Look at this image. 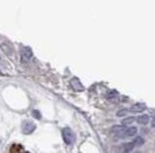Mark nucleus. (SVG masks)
<instances>
[{
	"label": "nucleus",
	"mask_w": 155,
	"mask_h": 153,
	"mask_svg": "<svg viewBox=\"0 0 155 153\" xmlns=\"http://www.w3.org/2000/svg\"><path fill=\"white\" fill-rule=\"evenodd\" d=\"M152 127H155V117L152 120Z\"/></svg>",
	"instance_id": "ddd939ff"
},
{
	"label": "nucleus",
	"mask_w": 155,
	"mask_h": 153,
	"mask_svg": "<svg viewBox=\"0 0 155 153\" xmlns=\"http://www.w3.org/2000/svg\"><path fill=\"white\" fill-rule=\"evenodd\" d=\"M117 96H118V92H117L116 90H111V91H109V92L107 93V98H108V99H111V98L117 97Z\"/></svg>",
	"instance_id": "9d476101"
},
{
	"label": "nucleus",
	"mask_w": 155,
	"mask_h": 153,
	"mask_svg": "<svg viewBox=\"0 0 155 153\" xmlns=\"http://www.w3.org/2000/svg\"><path fill=\"white\" fill-rule=\"evenodd\" d=\"M137 121L139 122L140 124H147V123L149 122V116L148 115H146V114L140 115V116L137 119Z\"/></svg>",
	"instance_id": "6e6552de"
},
{
	"label": "nucleus",
	"mask_w": 155,
	"mask_h": 153,
	"mask_svg": "<svg viewBox=\"0 0 155 153\" xmlns=\"http://www.w3.org/2000/svg\"><path fill=\"white\" fill-rule=\"evenodd\" d=\"M71 84H72V86L75 90H78V91H82V90H84V85L80 83V81H79L78 78H73L71 81Z\"/></svg>",
	"instance_id": "0eeeda50"
},
{
	"label": "nucleus",
	"mask_w": 155,
	"mask_h": 153,
	"mask_svg": "<svg viewBox=\"0 0 155 153\" xmlns=\"http://www.w3.org/2000/svg\"><path fill=\"white\" fill-rule=\"evenodd\" d=\"M145 109H146V105H145V104H142V102H137V104L131 106L130 112H131V113H141L142 111H145Z\"/></svg>",
	"instance_id": "423d86ee"
},
{
	"label": "nucleus",
	"mask_w": 155,
	"mask_h": 153,
	"mask_svg": "<svg viewBox=\"0 0 155 153\" xmlns=\"http://www.w3.org/2000/svg\"><path fill=\"white\" fill-rule=\"evenodd\" d=\"M136 119L134 117H125V119H123L122 120V126H129V124H131V123H133V121H134Z\"/></svg>",
	"instance_id": "1a4fd4ad"
},
{
	"label": "nucleus",
	"mask_w": 155,
	"mask_h": 153,
	"mask_svg": "<svg viewBox=\"0 0 155 153\" xmlns=\"http://www.w3.org/2000/svg\"><path fill=\"white\" fill-rule=\"evenodd\" d=\"M32 114H34V116H35V117H37V119H41V114H39L37 111H34V112H32Z\"/></svg>",
	"instance_id": "f8f14e48"
},
{
	"label": "nucleus",
	"mask_w": 155,
	"mask_h": 153,
	"mask_svg": "<svg viewBox=\"0 0 155 153\" xmlns=\"http://www.w3.org/2000/svg\"><path fill=\"white\" fill-rule=\"evenodd\" d=\"M137 146L136 142H130V143H126L120 146V153H130L131 151H133V148Z\"/></svg>",
	"instance_id": "7ed1b4c3"
},
{
	"label": "nucleus",
	"mask_w": 155,
	"mask_h": 153,
	"mask_svg": "<svg viewBox=\"0 0 155 153\" xmlns=\"http://www.w3.org/2000/svg\"><path fill=\"white\" fill-rule=\"evenodd\" d=\"M138 133V128L136 127H127L125 128L122 133H119L118 135H115L116 139H123V138H127V137H133L136 136Z\"/></svg>",
	"instance_id": "f257e3e1"
},
{
	"label": "nucleus",
	"mask_w": 155,
	"mask_h": 153,
	"mask_svg": "<svg viewBox=\"0 0 155 153\" xmlns=\"http://www.w3.org/2000/svg\"><path fill=\"white\" fill-rule=\"evenodd\" d=\"M22 129H23V133L26 135H28V134H31L32 131L36 129V126L31 121H26L23 123V126H22Z\"/></svg>",
	"instance_id": "20e7f679"
},
{
	"label": "nucleus",
	"mask_w": 155,
	"mask_h": 153,
	"mask_svg": "<svg viewBox=\"0 0 155 153\" xmlns=\"http://www.w3.org/2000/svg\"><path fill=\"white\" fill-rule=\"evenodd\" d=\"M126 114H127V109H120V111L117 113L118 116H125Z\"/></svg>",
	"instance_id": "9b49d317"
},
{
	"label": "nucleus",
	"mask_w": 155,
	"mask_h": 153,
	"mask_svg": "<svg viewBox=\"0 0 155 153\" xmlns=\"http://www.w3.org/2000/svg\"><path fill=\"white\" fill-rule=\"evenodd\" d=\"M63 138H64L65 143L66 144H72L73 143V140L75 138V136H74V133L72 131V129L70 128H65L64 130H63Z\"/></svg>",
	"instance_id": "f03ea898"
},
{
	"label": "nucleus",
	"mask_w": 155,
	"mask_h": 153,
	"mask_svg": "<svg viewBox=\"0 0 155 153\" xmlns=\"http://www.w3.org/2000/svg\"><path fill=\"white\" fill-rule=\"evenodd\" d=\"M31 50L29 47H22V50H21V59H22L23 62H27L31 58Z\"/></svg>",
	"instance_id": "39448f33"
}]
</instances>
